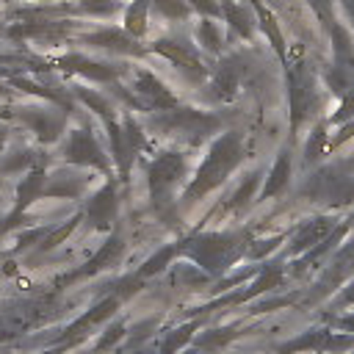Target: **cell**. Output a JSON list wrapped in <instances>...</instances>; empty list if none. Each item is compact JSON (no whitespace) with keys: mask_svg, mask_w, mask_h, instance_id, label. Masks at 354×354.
<instances>
[{"mask_svg":"<svg viewBox=\"0 0 354 354\" xmlns=\"http://www.w3.org/2000/svg\"><path fill=\"white\" fill-rule=\"evenodd\" d=\"M238 160H241V136H238V133H224V136L213 144V149H210V155L205 158V163L199 166L194 183L185 188V199L194 202V199L205 196L210 188H216V185L235 169Z\"/></svg>","mask_w":354,"mask_h":354,"instance_id":"obj_1","label":"cell"},{"mask_svg":"<svg viewBox=\"0 0 354 354\" xmlns=\"http://www.w3.org/2000/svg\"><path fill=\"white\" fill-rule=\"evenodd\" d=\"M191 254L207 266V268H224V263H230L235 257V243L238 238L232 235H196L188 241Z\"/></svg>","mask_w":354,"mask_h":354,"instance_id":"obj_2","label":"cell"},{"mask_svg":"<svg viewBox=\"0 0 354 354\" xmlns=\"http://www.w3.org/2000/svg\"><path fill=\"white\" fill-rule=\"evenodd\" d=\"M183 171H185V160L180 155H160L149 166V191H152L155 207H160L163 196L169 199V188L183 177Z\"/></svg>","mask_w":354,"mask_h":354,"instance_id":"obj_3","label":"cell"},{"mask_svg":"<svg viewBox=\"0 0 354 354\" xmlns=\"http://www.w3.org/2000/svg\"><path fill=\"white\" fill-rule=\"evenodd\" d=\"M158 127L163 130H171V133H194L196 138L199 136H207L210 130L218 127V119L210 116V113H202V111H171L166 116H158L155 119Z\"/></svg>","mask_w":354,"mask_h":354,"instance_id":"obj_4","label":"cell"},{"mask_svg":"<svg viewBox=\"0 0 354 354\" xmlns=\"http://www.w3.org/2000/svg\"><path fill=\"white\" fill-rule=\"evenodd\" d=\"M318 94H315V80L313 75L304 69V64H299V69L290 72V111H293V127L307 116V111L315 105Z\"/></svg>","mask_w":354,"mask_h":354,"instance_id":"obj_5","label":"cell"},{"mask_svg":"<svg viewBox=\"0 0 354 354\" xmlns=\"http://www.w3.org/2000/svg\"><path fill=\"white\" fill-rule=\"evenodd\" d=\"M66 158H69L72 163H86V166H100V169H105L102 149H100V144L94 141V136H91L88 130L72 133L69 147H66Z\"/></svg>","mask_w":354,"mask_h":354,"instance_id":"obj_6","label":"cell"},{"mask_svg":"<svg viewBox=\"0 0 354 354\" xmlns=\"http://www.w3.org/2000/svg\"><path fill=\"white\" fill-rule=\"evenodd\" d=\"M155 53H160V55H166L169 61H174L180 69H185L194 80H199L202 75H205V69H202V64H199V58H196V53L188 47V44H177V41H158L155 44Z\"/></svg>","mask_w":354,"mask_h":354,"instance_id":"obj_7","label":"cell"},{"mask_svg":"<svg viewBox=\"0 0 354 354\" xmlns=\"http://www.w3.org/2000/svg\"><path fill=\"white\" fill-rule=\"evenodd\" d=\"M116 207H119L116 191H113V185H105V188L88 202L86 216H88V221H91L97 230H108L111 221H113V216H116Z\"/></svg>","mask_w":354,"mask_h":354,"instance_id":"obj_8","label":"cell"},{"mask_svg":"<svg viewBox=\"0 0 354 354\" xmlns=\"http://www.w3.org/2000/svg\"><path fill=\"white\" fill-rule=\"evenodd\" d=\"M138 94H141V102L147 108H171L174 105L171 91H166V86L149 72L138 75Z\"/></svg>","mask_w":354,"mask_h":354,"instance_id":"obj_9","label":"cell"},{"mask_svg":"<svg viewBox=\"0 0 354 354\" xmlns=\"http://www.w3.org/2000/svg\"><path fill=\"white\" fill-rule=\"evenodd\" d=\"M58 66L69 69V72H80L91 80H113L116 77V69L111 64H97V61L83 58V55H64V58H58Z\"/></svg>","mask_w":354,"mask_h":354,"instance_id":"obj_10","label":"cell"},{"mask_svg":"<svg viewBox=\"0 0 354 354\" xmlns=\"http://www.w3.org/2000/svg\"><path fill=\"white\" fill-rule=\"evenodd\" d=\"M326 232H335V230H332V218H313V221L301 224V227L293 232L290 252H304V249H310L313 243H321Z\"/></svg>","mask_w":354,"mask_h":354,"instance_id":"obj_11","label":"cell"},{"mask_svg":"<svg viewBox=\"0 0 354 354\" xmlns=\"http://www.w3.org/2000/svg\"><path fill=\"white\" fill-rule=\"evenodd\" d=\"M19 116L33 127V133H39L41 141H53L64 130V116H55L50 111H22Z\"/></svg>","mask_w":354,"mask_h":354,"instance_id":"obj_12","label":"cell"},{"mask_svg":"<svg viewBox=\"0 0 354 354\" xmlns=\"http://www.w3.org/2000/svg\"><path fill=\"white\" fill-rule=\"evenodd\" d=\"M86 41H91V44H97V47L119 50V53H141V47H136V41H133L127 33H122V30H113V28H108V30H100V33H91V36H86Z\"/></svg>","mask_w":354,"mask_h":354,"instance_id":"obj_13","label":"cell"},{"mask_svg":"<svg viewBox=\"0 0 354 354\" xmlns=\"http://www.w3.org/2000/svg\"><path fill=\"white\" fill-rule=\"evenodd\" d=\"M44 194V174H41V169H36L33 174H28L22 183H19V188H17V207H14V213L17 216H22V210L36 199V196H41Z\"/></svg>","mask_w":354,"mask_h":354,"instance_id":"obj_14","label":"cell"},{"mask_svg":"<svg viewBox=\"0 0 354 354\" xmlns=\"http://www.w3.org/2000/svg\"><path fill=\"white\" fill-rule=\"evenodd\" d=\"M122 249H124L122 235H111V238L102 243V249H100V252H97V254L88 260V266H86L83 271H77V274L83 277V274H91V271H97V268H108V266H111V263H113V260L122 254ZM77 274H75V277H77Z\"/></svg>","mask_w":354,"mask_h":354,"instance_id":"obj_15","label":"cell"},{"mask_svg":"<svg viewBox=\"0 0 354 354\" xmlns=\"http://www.w3.org/2000/svg\"><path fill=\"white\" fill-rule=\"evenodd\" d=\"M213 88H216V94L218 97H232V91L238 88V64L232 61V58H227V61H221L218 64V69H216V75H213Z\"/></svg>","mask_w":354,"mask_h":354,"instance_id":"obj_16","label":"cell"},{"mask_svg":"<svg viewBox=\"0 0 354 354\" xmlns=\"http://www.w3.org/2000/svg\"><path fill=\"white\" fill-rule=\"evenodd\" d=\"M288 177H290V155L282 152L279 160H277L274 169H271V177H268L266 188H263V199H268V196H274V194H282V188L288 185Z\"/></svg>","mask_w":354,"mask_h":354,"instance_id":"obj_17","label":"cell"},{"mask_svg":"<svg viewBox=\"0 0 354 354\" xmlns=\"http://www.w3.org/2000/svg\"><path fill=\"white\" fill-rule=\"evenodd\" d=\"M144 19H147V0H136V3L130 6L127 17H124V22H127V33L141 36V33H144Z\"/></svg>","mask_w":354,"mask_h":354,"instance_id":"obj_18","label":"cell"},{"mask_svg":"<svg viewBox=\"0 0 354 354\" xmlns=\"http://www.w3.org/2000/svg\"><path fill=\"white\" fill-rule=\"evenodd\" d=\"M224 11H227V17H230V25H232L241 36H249V33H252V19H249V14H246L241 6L227 3V6H224Z\"/></svg>","mask_w":354,"mask_h":354,"instance_id":"obj_19","label":"cell"},{"mask_svg":"<svg viewBox=\"0 0 354 354\" xmlns=\"http://www.w3.org/2000/svg\"><path fill=\"white\" fill-rule=\"evenodd\" d=\"M254 6H257V11H260V19H263L260 25H263V30H266V33H268V39L274 41V47L282 53V36H279V30H277V25H274V19H271L268 8H263L260 3H254Z\"/></svg>","mask_w":354,"mask_h":354,"instance_id":"obj_20","label":"cell"},{"mask_svg":"<svg viewBox=\"0 0 354 354\" xmlns=\"http://www.w3.org/2000/svg\"><path fill=\"white\" fill-rule=\"evenodd\" d=\"M199 39H202V44L210 47V50H218V47H221V33H218V28H216L213 22H202V25H199Z\"/></svg>","mask_w":354,"mask_h":354,"instance_id":"obj_21","label":"cell"},{"mask_svg":"<svg viewBox=\"0 0 354 354\" xmlns=\"http://www.w3.org/2000/svg\"><path fill=\"white\" fill-rule=\"evenodd\" d=\"M254 188H257V180L254 177H249L235 194H232V199H230V207H241V205H246L249 199H254Z\"/></svg>","mask_w":354,"mask_h":354,"instance_id":"obj_22","label":"cell"},{"mask_svg":"<svg viewBox=\"0 0 354 354\" xmlns=\"http://www.w3.org/2000/svg\"><path fill=\"white\" fill-rule=\"evenodd\" d=\"M77 97H80V100H86V102H88V105H91L97 113H102L105 119H111V105H108V102H105L100 94H94V91H86V88H77Z\"/></svg>","mask_w":354,"mask_h":354,"instance_id":"obj_23","label":"cell"},{"mask_svg":"<svg viewBox=\"0 0 354 354\" xmlns=\"http://www.w3.org/2000/svg\"><path fill=\"white\" fill-rule=\"evenodd\" d=\"M171 254H174V246H169V249H160L155 257H149V260H147V266L141 268V277H149V274H155L158 268H163V266L169 263V257H171Z\"/></svg>","mask_w":354,"mask_h":354,"instance_id":"obj_24","label":"cell"},{"mask_svg":"<svg viewBox=\"0 0 354 354\" xmlns=\"http://www.w3.org/2000/svg\"><path fill=\"white\" fill-rule=\"evenodd\" d=\"M324 141H326V133H324V127H315V133L310 136V141H307V149H304L307 160H315V158L321 155V149H324Z\"/></svg>","mask_w":354,"mask_h":354,"instance_id":"obj_25","label":"cell"},{"mask_svg":"<svg viewBox=\"0 0 354 354\" xmlns=\"http://www.w3.org/2000/svg\"><path fill=\"white\" fill-rule=\"evenodd\" d=\"M163 14H169V17H174V19H180V17H185L188 14V6L183 3V0H152Z\"/></svg>","mask_w":354,"mask_h":354,"instance_id":"obj_26","label":"cell"},{"mask_svg":"<svg viewBox=\"0 0 354 354\" xmlns=\"http://www.w3.org/2000/svg\"><path fill=\"white\" fill-rule=\"evenodd\" d=\"M75 224H77V218H72L69 224H64V227H61L58 232H53V235H50V238H47L44 243H41V249H50V246H55V243H61V241H64V238H66V235H69V232L75 230Z\"/></svg>","mask_w":354,"mask_h":354,"instance_id":"obj_27","label":"cell"},{"mask_svg":"<svg viewBox=\"0 0 354 354\" xmlns=\"http://www.w3.org/2000/svg\"><path fill=\"white\" fill-rule=\"evenodd\" d=\"M310 6L315 8V14H318L329 28L335 25V22H332V0H310Z\"/></svg>","mask_w":354,"mask_h":354,"instance_id":"obj_28","label":"cell"},{"mask_svg":"<svg viewBox=\"0 0 354 354\" xmlns=\"http://www.w3.org/2000/svg\"><path fill=\"white\" fill-rule=\"evenodd\" d=\"M33 163V158H30V152H19L17 158H11V160H6L0 169L3 171H17V169H22V166H30Z\"/></svg>","mask_w":354,"mask_h":354,"instance_id":"obj_29","label":"cell"},{"mask_svg":"<svg viewBox=\"0 0 354 354\" xmlns=\"http://www.w3.org/2000/svg\"><path fill=\"white\" fill-rule=\"evenodd\" d=\"M354 116V88L343 97V105H340V111L335 113V122H343V119H351Z\"/></svg>","mask_w":354,"mask_h":354,"instance_id":"obj_30","label":"cell"},{"mask_svg":"<svg viewBox=\"0 0 354 354\" xmlns=\"http://www.w3.org/2000/svg\"><path fill=\"white\" fill-rule=\"evenodd\" d=\"M191 6H196L202 14H218V6L213 0H191Z\"/></svg>","mask_w":354,"mask_h":354,"instance_id":"obj_31","label":"cell"},{"mask_svg":"<svg viewBox=\"0 0 354 354\" xmlns=\"http://www.w3.org/2000/svg\"><path fill=\"white\" fill-rule=\"evenodd\" d=\"M351 136H354V119H351V122H348V124L340 130V136L335 138V144H340V141H346V138H351Z\"/></svg>","mask_w":354,"mask_h":354,"instance_id":"obj_32","label":"cell"},{"mask_svg":"<svg viewBox=\"0 0 354 354\" xmlns=\"http://www.w3.org/2000/svg\"><path fill=\"white\" fill-rule=\"evenodd\" d=\"M274 243H277V238H271V241H260V246H257V249H252V254H263V252H268Z\"/></svg>","mask_w":354,"mask_h":354,"instance_id":"obj_33","label":"cell"},{"mask_svg":"<svg viewBox=\"0 0 354 354\" xmlns=\"http://www.w3.org/2000/svg\"><path fill=\"white\" fill-rule=\"evenodd\" d=\"M343 3H346V8H348V17L354 19V0H343Z\"/></svg>","mask_w":354,"mask_h":354,"instance_id":"obj_34","label":"cell"},{"mask_svg":"<svg viewBox=\"0 0 354 354\" xmlns=\"http://www.w3.org/2000/svg\"><path fill=\"white\" fill-rule=\"evenodd\" d=\"M3 141H6V133H3V130H0V147H3Z\"/></svg>","mask_w":354,"mask_h":354,"instance_id":"obj_35","label":"cell"},{"mask_svg":"<svg viewBox=\"0 0 354 354\" xmlns=\"http://www.w3.org/2000/svg\"><path fill=\"white\" fill-rule=\"evenodd\" d=\"M3 91H6V88H3V86H0V94H3Z\"/></svg>","mask_w":354,"mask_h":354,"instance_id":"obj_36","label":"cell"}]
</instances>
